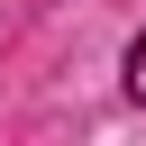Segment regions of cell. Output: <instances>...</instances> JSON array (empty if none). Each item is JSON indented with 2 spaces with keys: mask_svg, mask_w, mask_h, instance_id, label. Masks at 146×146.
Segmentation results:
<instances>
[{
  "mask_svg": "<svg viewBox=\"0 0 146 146\" xmlns=\"http://www.w3.org/2000/svg\"><path fill=\"white\" fill-rule=\"evenodd\" d=\"M128 100H146V36L128 46Z\"/></svg>",
  "mask_w": 146,
  "mask_h": 146,
  "instance_id": "1",
  "label": "cell"
}]
</instances>
